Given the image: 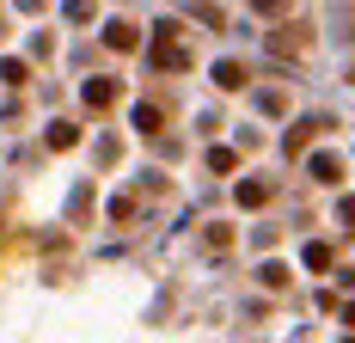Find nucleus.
<instances>
[{
  "label": "nucleus",
  "mask_w": 355,
  "mask_h": 343,
  "mask_svg": "<svg viewBox=\"0 0 355 343\" xmlns=\"http://www.w3.org/2000/svg\"><path fill=\"white\" fill-rule=\"evenodd\" d=\"M105 43H110V49H135L141 37H135V25H123V19H116V25L105 31Z\"/></svg>",
  "instance_id": "f257e3e1"
},
{
  "label": "nucleus",
  "mask_w": 355,
  "mask_h": 343,
  "mask_svg": "<svg viewBox=\"0 0 355 343\" xmlns=\"http://www.w3.org/2000/svg\"><path fill=\"white\" fill-rule=\"evenodd\" d=\"M257 6H263V12H276V6H282V0H257Z\"/></svg>",
  "instance_id": "7ed1b4c3"
},
{
  "label": "nucleus",
  "mask_w": 355,
  "mask_h": 343,
  "mask_svg": "<svg viewBox=\"0 0 355 343\" xmlns=\"http://www.w3.org/2000/svg\"><path fill=\"white\" fill-rule=\"evenodd\" d=\"M214 80H220V86H239V80H245V68H239V62H220V68H214Z\"/></svg>",
  "instance_id": "f03ea898"
}]
</instances>
